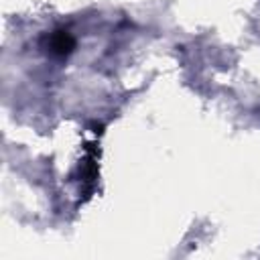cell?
I'll use <instances>...</instances> for the list:
<instances>
[{"label":"cell","instance_id":"cell-1","mask_svg":"<svg viewBox=\"0 0 260 260\" xmlns=\"http://www.w3.org/2000/svg\"><path fill=\"white\" fill-rule=\"evenodd\" d=\"M75 47V41L69 32L65 30H57L53 37H51V51L57 53V55H69Z\"/></svg>","mask_w":260,"mask_h":260}]
</instances>
